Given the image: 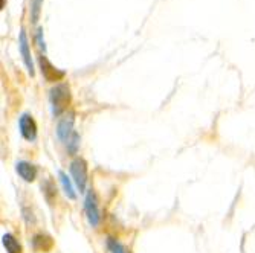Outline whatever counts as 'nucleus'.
<instances>
[{"mask_svg": "<svg viewBox=\"0 0 255 253\" xmlns=\"http://www.w3.org/2000/svg\"><path fill=\"white\" fill-rule=\"evenodd\" d=\"M38 64H40V69H41V75L44 77L46 81L49 83H57V81H61L64 78V72L57 69L48 58L46 57H38Z\"/></svg>", "mask_w": 255, "mask_h": 253, "instance_id": "nucleus-4", "label": "nucleus"}, {"mask_svg": "<svg viewBox=\"0 0 255 253\" xmlns=\"http://www.w3.org/2000/svg\"><path fill=\"white\" fill-rule=\"evenodd\" d=\"M106 246H107V250L110 253H127L126 247L118 240H115V238H107Z\"/></svg>", "mask_w": 255, "mask_h": 253, "instance_id": "nucleus-14", "label": "nucleus"}, {"mask_svg": "<svg viewBox=\"0 0 255 253\" xmlns=\"http://www.w3.org/2000/svg\"><path fill=\"white\" fill-rule=\"evenodd\" d=\"M49 101L52 107V114L54 116H61V114L69 108L72 102V93L71 87L67 84H58L49 91Z\"/></svg>", "mask_w": 255, "mask_h": 253, "instance_id": "nucleus-1", "label": "nucleus"}, {"mask_svg": "<svg viewBox=\"0 0 255 253\" xmlns=\"http://www.w3.org/2000/svg\"><path fill=\"white\" fill-rule=\"evenodd\" d=\"M20 54L23 57V61H25V66L28 69V72L31 74V77L34 75V64H32V58H31V52H29V44H28V38L25 31L20 32Z\"/></svg>", "mask_w": 255, "mask_h": 253, "instance_id": "nucleus-8", "label": "nucleus"}, {"mask_svg": "<svg viewBox=\"0 0 255 253\" xmlns=\"http://www.w3.org/2000/svg\"><path fill=\"white\" fill-rule=\"evenodd\" d=\"M71 175L74 178V183L77 185L78 191L80 192H84L86 191V186H87V180H89V167H87V162L81 157H77L71 162Z\"/></svg>", "mask_w": 255, "mask_h": 253, "instance_id": "nucleus-2", "label": "nucleus"}, {"mask_svg": "<svg viewBox=\"0 0 255 253\" xmlns=\"http://www.w3.org/2000/svg\"><path fill=\"white\" fill-rule=\"evenodd\" d=\"M2 244L3 247L6 249L8 253H23V249H21V244L18 243V240L11 235V234H5L2 237Z\"/></svg>", "mask_w": 255, "mask_h": 253, "instance_id": "nucleus-10", "label": "nucleus"}, {"mask_svg": "<svg viewBox=\"0 0 255 253\" xmlns=\"http://www.w3.org/2000/svg\"><path fill=\"white\" fill-rule=\"evenodd\" d=\"M41 189H43V195L46 198V201H48L49 204H54L55 198H57V188H55V183L48 178L44 180V183L41 185Z\"/></svg>", "mask_w": 255, "mask_h": 253, "instance_id": "nucleus-12", "label": "nucleus"}, {"mask_svg": "<svg viewBox=\"0 0 255 253\" xmlns=\"http://www.w3.org/2000/svg\"><path fill=\"white\" fill-rule=\"evenodd\" d=\"M84 211L87 221L92 227H97L101 221V211L98 206V198L94 189H89L84 198Z\"/></svg>", "mask_w": 255, "mask_h": 253, "instance_id": "nucleus-3", "label": "nucleus"}, {"mask_svg": "<svg viewBox=\"0 0 255 253\" xmlns=\"http://www.w3.org/2000/svg\"><path fill=\"white\" fill-rule=\"evenodd\" d=\"M18 128H20V134L23 139H26L29 142L35 141L37 137V124L34 121V118L31 116V114L25 113L21 114L20 119H18Z\"/></svg>", "mask_w": 255, "mask_h": 253, "instance_id": "nucleus-5", "label": "nucleus"}, {"mask_svg": "<svg viewBox=\"0 0 255 253\" xmlns=\"http://www.w3.org/2000/svg\"><path fill=\"white\" fill-rule=\"evenodd\" d=\"M15 171L20 175V178H23V180L28 181V183L34 181L35 177H37V168L32 164L25 162V160H21V162H18L15 165Z\"/></svg>", "mask_w": 255, "mask_h": 253, "instance_id": "nucleus-9", "label": "nucleus"}, {"mask_svg": "<svg viewBox=\"0 0 255 253\" xmlns=\"http://www.w3.org/2000/svg\"><path fill=\"white\" fill-rule=\"evenodd\" d=\"M78 147H80V136L77 131H74L72 136L69 137V141H67V153L71 156H75L78 151Z\"/></svg>", "mask_w": 255, "mask_h": 253, "instance_id": "nucleus-13", "label": "nucleus"}, {"mask_svg": "<svg viewBox=\"0 0 255 253\" xmlns=\"http://www.w3.org/2000/svg\"><path fill=\"white\" fill-rule=\"evenodd\" d=\"M58 177H60V181H61V186H63V191H64L66 197L71 198V200H77V192L74 189L71 178L67 177V174L63 172V171H58Z\"/></svg>", "mask_w": 255, "mask_h": 253, "instance_id": "nucleus-11", "label": "nucleus"}, {"mask_svg": "<svg viewBox=\"0 0 255 253\" xmlns=\"http://www.w3.org/2000/svg\"><path fill=\"white\" fill-rule=\"evenodd\" d=\"M41 34H43V31H41V29H38V31H37V43H38V48H40V49L46 51L44 40H41Z\"/></svg>", "mask_w": 255, "mask_h": 253, "instance_id": "nucleus-16", "label": "nucleus"}, {"mask_svg": "<svg viewBox=\"0 0 255 253\" xmlns=\"http://www.w3.org/2000/svg\"><path fill=\"white\" fill-rule=\"evenodd\" d=\"M41 2H43V0H31V20L34 23H37V20H38Z\"/></svg>", "mask_w": 255, "mask_h": 253, "instance_id": "nucleus-15", "label": "nucleus"}, {"mask_svg": "<svg viewBox=\"0 0 255 253\" xmlns=\"http://www.w3.org/2000/svg\"><path fill=\"white\" fill-rule=\"evenodd\" d=\"M74 133V116L72 114H69V116H64L58 121L57 124V136L58 139L64 144H67L69 137L72 136Z\"/></svg>", "mask_w": 255, "mask_h": 253, "instance_id": "nucleus-6", "label": "nucleus"}, {"mask_svg": "<svg viewBox=\"0 0 255 253\" xmlns=\"http://www.w3.org/2000/svg\"><path fill=\"white\" fill-rule=\"evenodd\" d=\"M32 249L38 253H48L54 249V240L48 234H37L32 237Z\"/></svg>", "mask_w": 255, "mask_h": 253, "instance_id": "nucleus-7", "label": "nucleus"}]
</instances>
